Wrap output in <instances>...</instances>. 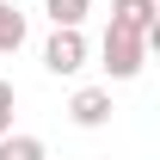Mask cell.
Instances as JSON below:
<instances>
[{
    "label": "cell",
    "mask_w": 160,
    "mask_h": 160,
    "mask_svg": "<svg viewBox=\"0 0 160 160\" xmlns=\"http://www.w3.org/2000/svg\"><path fill=\"white\" fill-rule=\"evenodd\" d=\"M99 68H105L111 80H136L142 68H148V43L129 37V31H111V25H105V37H99Z\"/></svg>",
    "instance_id": "obj_1"
},
{
    "label": "cell",
    "mask_w": 160,
    "mask_h": 160,
    "mask_svg": "<svg viewBox=\"0 0 160 160\" xmlns=\"http://www.w3.org/2000/svg\"><path fill=\"white\" fill-rule=\"evenodd\" d=\"M86 56H92V43L80 37V25H56V37L43 43V68H49L56 80L80 74V68H86Z\"/></svg>",
    "instance_id": "obj_2"
},
{
    "label": "cell",
    "mask_w": 160,
    "mask_h": 160,
    "mask_svg": "<svg viewBox=\"0 0 160 160\" xmlns=\"http://www.w3.org/2000/svg\"><path fill=\"white\" fill-rule=\"evenodd\" d=\"M111 111H117V105H111V92H105V86H80L74 99H68V123H80V129H105V123H111Z\"/></svg>",
    "instance_id": "obj_3"
},
{
    "label": "cell",
    "mask_w": 160,
    "mask_h": 160,
    "mask_svg": "<svg viewBox=\"0 0 160 160\" xmlns=\"http://www.w3.org/2000/svg\"><path fill=\"white\" fill-rule=\"evenodd\" d=\"M160 19V0H111V31L148 37V25Z\"/></svg>",
    "instance_id": "obj_4"
},
{
    "label": "cell",
    "mask_w": 160,
    "mask_h": 160,
    "mask_svg": "<svg viewBox=\"0 0 160 160\" xmlns=\"http://www.w3.org/2000/svg\"><path fill=\"white\" fill-rule=\"evenodd\" d=\"M0 160H49V148H43V136L12 129V136H0Z\"/></svg>",
    "instance_id": "obj_5"
},
{
    "label": "cell",
    "mask_w": 160,
    "mask_h": 160,
    "mask_svg": "<svg viewBox=\"0 0 160 160\" xmlns=\"http://www.w3.org/2000/svg\"><path fill=\"white\" fill-rule=\"evenodd\" d=\"M12 49H25V12L0 0V56H12Z\"/></svg>",
    "instance_id": "obj_6"
},
{
    "label": "cell",
    "mask_w": 160,
    "mask_h": 160,
    "mask_svg": "<svg viewBox=\"0 0 160 160\" xmlns=\"http://www.w3.org/2000/svg\"><path fill=\"white\" fill-rule=\"evenodd\" d=\"M43 12L56 25H86V12H92V0H43Z\"/></svg>",
    "instance_id": "obj_7"
},
{
    "label": "cell",
    "mask_w": 160,
    "mask_h": 160,
    "mask_svg": "<svg viewBox=\"0 0 160 160\" xmlns=\"http://www.w3.org/2000/svg\"><path fill=\"white\" fill-rule=\"evenodd\" d=\"M12 111H19V92L12 80H0V136H12Z\"/></svg>",
    "instance_id": "obj_8"
},
{
    "label": "cell",
    "mask_w": 160,
    "mask_h": 160,
    "mask_svg": "<svg viewBox=\"0 0 160 160\" xmlns=\"http://www.w3.org/2000/svg\"><path fill=\"white\" fill-rule=\"evenodd\" d=\"M142 43H148V56H160V19L148 25V37H142Z\"/></svg>",
    "instance_id": "obj_9"
}]
</instances>
